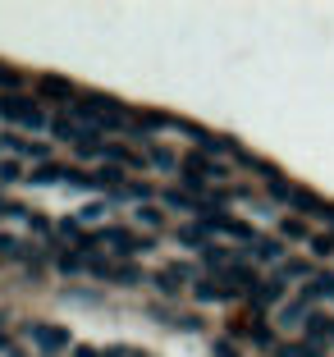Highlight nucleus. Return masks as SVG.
Here are the masks:
<instances>
[{
    "mask_svg": "<svg viewBox=\"0 0 334 357\" xmlns=\"http://www.w3.org/2000/svg\"><path fill=\"white\" fill-rule=\"evenodd\" d=\"M28 335L37 339L46 353H60V348H69V330H55V326H28Z\"/></svg>",
    "mask_w": 334,
    "mask_h": 357,
    "instance_id": "f257e3e1",
    "label": "nucleus"
},
{
    "mask_svg": "<svg viewBox=\"0 0 334 357\" xmlns=\"http://www.w3.org/2000/svg\"><path fill=\"white\" fill-rule=\"evenodd\" d=\"M32 110H37V101H28V96H19V92L0 96V115H5V119H19V124H28Z\"/></svg>",
    "mask_w": 334,
    "mask_h": 357,
    "instance_id": "f03ea898",
    "label": "nucleus"
},
{
    "mask_svg": "<svg viewBox=\"0 0 334 357\" xmlns=\"http://www.w3.org/2000/svg\"><path fill=\"white\" fill-rule=\"evenodd\" d=\"M188 275H192L188 266H165V271H156V289L165 298H174L179 289H183V280H188Z\"/></svg>",
    "mask_w": 334,
    "mask_h": 357,
    "instance_id": "7ed1b4c3",
    "label": "nucleus"
},
{
    "mask_svg": "<svg viewBox=\"0 0 334 357\" xmlns=\"http://www.w3.org/2000/svg\"><path fill=\"white\" fill-rule=\"evenodd\" d=\"M37 96H42V101H69V96H73V87L64 83V78L46 74V78H37Z\"/></svg>",
    "mask_w": 334,
    "mask_h": 357,
    "instance_id": "20e7f679",
    "label": "nucleus"
},
{
    "mask_svg": "<svg viewBox=\"0 0 334 357\" xmlns=\"http://www.w3.org/2000/svg\"><path fill=\"white\" fill-rule=\"evenodd\" d=\"M293 206L303 211V215H316V220H325V215H330V202H321L316 192H307V188H298V197H293Z\"/></svg>",
    "mask_w": 334,
    "mask_h": 357,
    "instance_id": "39448f33",
    "label": "nucleus"
},
{
    "mask_svg": "<svg viewBox=\"0 0 334 357\" xmlns=\"http://www.w3.org/2000/svg\"><path fill=\"white\" fill-rule=\"evenodd\" d=\"M280 321L284 326H307L312 321V312H307V298H293V303L280 307Z\"/></svg>",
    "mask_w": 334,
    "mask_h": 357,
    "instance_id": "423d86ee",
    "label": "nucleus"
},
{
    "mask_svg": "<svg viewBox=\"0 0 334 357\" xmlns=\"http://www.w3.org/2000/svg\"><path fill=\"white\" fill-rule=\"evenodd\" d=\"M257 307H271V303H280L284 298V275H275V280H261V289H257Z\"/></svg>",
    "mask_w": 334,
    "mask_h": 357,
    "instance_id": "0eeeda50",
    "label": "nucleus"
},
{
    "mask_svg": "<svg viewBox=\"0 0 334 357\" xmlns=\"http://www.w3.org/2000/svg\"><path fill=\"white\" fill-rule=\"evenodd\" d=\"M303 298L312 303V298H334V275L325 271V275H312V284L303 289Z\"/></svg>",
    "mask_w": 334,
    "mask_h": 357,
    "instance_id": "6e6552de",
    "label": "nucleus"
},
{
    "mask_svg": "<svg viewBox=\"0 0 334 357\" xmlns=\"http://www.w3.org/2000/svg\"><path fill=\"white\" fill-rule=\"evenodd\" d=\"M51 133H55V137H64V142H69V137H83V128L73 124L69 115H55V119H51Z\"/></svg>",
    "mask_w": 334,
    "mask_h": 357,
    "instance_id": "1a4fd4ad",
    "label": "nucleus"
},
{
    "mask_svg": "<svg viewBox=\"0 0 334 357\" xmlns=\"http://www.w3.org/2000/svg\"><path fill=\"white\" fill-rule=\"evenodd\" d=\"M252 248H257V261H280V252H284L275 238H257Z\"/></svg>",
    "mask_w": 334,
    "mask_h": 357,
    "instance_id": "9d476101",
    "label": "nucleus"
},
{
    "mask_svg": "<svg viewBox=\"0 0 334 357\" xmlns=\"http://www.w3.org/2000/svg\"><path fill=\"white\" fill-rule=\"evenodd\" d=\"M202 261H206L211 271H215V266H220V271H229V252H225V248H202Z\"/></svg>",
    "mask_w": 334,
    "mask_h": 357,
    "instance_id": "9b49d317",
    "label": "nucleus"
},
{
    "mask_svg": "<svg viewBox=\"0 0 334 357\" xmlns=\"http://www.w3.org/2000/svg\"><path fill=\"white\" fill-rule=\"evenodd\" d=\"M202 238H206V225H183L179 229V243H188V248H197Z\"/></svg>",
    "mask_w": 334,
    "mask_h": 357,
    "instance_id": "f8f14e48",
    "label": "nucleus"
},
{
    "mask_svg": "<svg viewBox=\"0 0 334 357\" xmlns=\"http://www.w3.org/2000/svg\"><path fill=\"white\" fill-rule=\"evenodd\" d=\"M60 174H64L60 165H37V169H32L28 178H32V183H55V178H60Z\"/></svg>",
    "mask_w": 334,
    "mask_h": 357,
    "instance_id": "ddd939ff",
    "label": "nucleus"
},
{
    "mask_svg": "<svg viewBox=\"0 0 334 357\" xmlns=\"http://www.w3.org/2000/svg\"><path fill=\"white\" fill-rule=\"evenodd\" d=\"M271 197L275 202H293V197H298V188H289L284 178H271Z\"/></svg>",
    "mask_w": 334,
    "mask_h": 357,
    "instance_id": "4468645a",
    "label": "nucleus"
},
{
    "mask_svg": "<svg viewBox=\"0 0 334 357\" xmlns=\"http://www.w3.org/2000/svg\"><path fill=\"white\" fill-rule=\"evenodd\" d=\"M312 252L316 257H330L334 252V234H316V238H312Z\"/></svg>",
    "mask_w": 334,
    "mask_h": 357,
    "instance_id": "2eb2a0df",
    "label": "nucleus"
},
{
    "mask_svg": "<svg viewBox=\"0 0 334 357\" xmlns=\"http://www.w3.org/2000/svg\"><path fill=\"white\" fill-rule=\"evenodd\" d=\"M115 280L124 284V289H133V284H142V271H133V266H119V271H115Z\"/></svg>",
    "mask_w": 334,
    "mask_h": 357,
    "instance_id": "dca6fc26",
    "label": "nucleus"
},
{
    "mask_svg": "<svg viewBox=\"0 0 334 357\" xmlns=\"http://www.w3.org/2000/svg\"><path fill=\"white\" fill-rule=\"evenodd\" d=\"M151 160H156V165H160V169H179V160H174V156H169V151H165V147H151Z\"/></svg>",
    "mask_w": 334,
    "mask_h": 357,
    "instance_id": "f3484780",
    "label": "nucleus"
},
{
    "mask_svg": "<svg viewBox=\"0 0 334 357\" xmlns=\"http://www.w3.org/2000/svg\"><path fill=\"white\" fill-rule=\"evenodd\" d=\"M280 275H284V280H289V275H293V280H303V275H312V266H307V261H289Z\"/></svg>",
    "mask_w": 334,
    "mask_h": 357,
    "instance_id": "a211bd4d",
    "label": "nucleus"
},
{
    "mask_svg": "<svg viewBox=\"0 0 334 357\" xmlns=\"http://www.w3.org/2000/svg\"><path fill=\"white\" fill-rule=\"evenodd\" d=\"M280 234H284V238H303V220H280Z\"/></svg>",
    "mask_w": 334,
    "mask_h": 357,
    "instance_id": "6ab92c4d",
    "label": "nucleus"
},
{
    "mask_svg": "<svg viewBox=\"0 0 334 357\" xmlns=\"http://www.w3.org/2000/svg\"><path fill=\"white\" fill-rule=\"evenodd\" d=\"M165 206H174V211H192V197H183V192H165Z\"/></svg>",
    "mask_w": 334,
    "mask_h": 357,
    "instance_id": "aec40b11",
    "label": "nucleus"
},
{
    "mask_svg": "<svg viewBox=\"0 0 334 357\" xmlns=\"http://www.w3.org/2000/svg\"><path fill=\"white\" fill-rule=\"evenodd\" d=\"M14 178H19V165L14 160H0V183H14Z\"/></svg>",
    "mask_w": 334,
    "mask_h": 357,
    "instance_id": "412c9836",
    "label": "nucleus"
},
{
    "mask_svg": "<svg viewBox=\"0 0 334 357\" xmlns=\"http://www.w3.org/2000/svg\"><path fill=\"white\" fill-rule=\"evenodd\" d=\"M137 220H142V225H151V229H156V225H160V211H156V206H142V211H137Z\"/></svg>",
    "mask_w": 334,
    "mask_h": 357,
    "instance_id": "4be33fe9",
    "label": "nucleus"
},
{
    "mask_svg": "<svg viewBox=\"0 0 334 357\" xmlns=\"http://www.w3.org/2000/svg\"><path fill=\"white\" fill-rule=\"evenodd\" d=\"M275 357H307V344H284Z\"/></svg>",
    "mask_w": 334,
    "mask_h": 357,
    "instance_id": "5701e85b",
    "label": "nucleus"
},
{
    "mask_svg": "<svg viewBox=\"0 0 334 357\" xmlns=\"http://www.w3.org/2000/svg\"><path fill=\"white\" fill-rule=\"evenodd\" d=\"M23 156H32V160H46V142H28V147H23Z\"/></svg>",
    "mask_w": 334,
    "mask_h": 357,
    "instance_id": "b1692460",
    "label": "nucleus"
},
{
    "mask_svg": "<svg viewBox=\"0 0 334 357\" xmlns=\"http://www.w3.org/2000/svg\"><path fill=\"white\" fill-rule=\"evenodd\" d=\"M19 83H23V78L14 74V69H0V87H19Z\"/></svg>",
    "mask_w": 334,
    "mask_h": 357,
    "instance_id": "393cba45",
    "label": "nucleus"
},
{
    "mask_svg": "<svg viewBox=\"0 0 334 357\" xmlns=\"http://www.w3.org/2000/svg\"><path fill=\"white\" fill-rule=\"evenodd\" d=\"M137 124H142V128H160V124H165V119H160V115H151V110H146V115H137Z\"/></svg>",
    "mask_w": 334,
    "mask_h": 357,
    "instance_id": "a878e982",
    "label": "nucleus"
},
{
    "mask_svg": "<svg viewBox=\"0 0 334 357\" xmlns=\"http://www.w3.org/2000/svg\"><path fill=\"white\" fill-rule=\"evenodd\" d=\"M252 344H261V348H266V344H271V330L257 326V330H252Z\"/></svg>",
    "mask_w": 334,
    "mask_h": 357,
    "instance_id": "bb28decb",
    "label": "nucleus"
},
{
    "mask_svg": "<svg viewBox=\"0 0 334 357\" xmlns=\"http://www.w3.org/2000/svg\"><path fill=\"white\" fill-rule=\"evenodd\" d=\"M215 357H238V353H234V344H225V339H220V344H215Z\"/></svg>",
    "mask_w": 334,
    "mask_h": 357,
    "instance_id": "cd10ccee",
    "label": "nucleus"
},
{
    "mask_svg": "<svg viewBox=\"0 0 334 357\" xmlns=\"http://www.w3.org/2000/svg\"><path fill=\"white\" fill-rule=\"evenodd\" d=\"M73 357H96V348H78V353H73Z\"/></svg>",
    "mask_w": 334,
    "mask_h": 357,
    "instance_id": "c85d7f7f",
    "label": "nucleus"
}]
</instances>
